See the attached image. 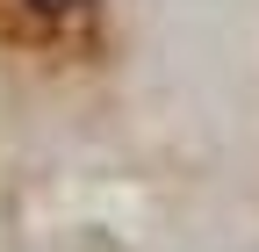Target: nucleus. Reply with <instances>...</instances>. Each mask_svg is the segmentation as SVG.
I'll return each mask as SVG.
<instances>
[{"mask_svg": "<svg viewBox=\"0 0 259 252\" xmlns=\"http://www.w3.org/2000/svg\"><path fill=\"white\" fill-rule=\"evenodd\" d=\"M29 8H79V0H29Z\"/></svg>", "mask_w": 259, "mask_h": 252, "instance_id": "1", "label": "nucleus"}]
</instances>
